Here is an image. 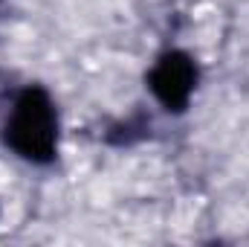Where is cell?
<instances>
[{
	"label": "cell",
	"mask_w": 249,
	"mask_h": 247,
	"mask_svg": "<svg viewBox=\"0 0 249 247\" xmlns=\"http://www.w3.org/2000/svg\"><path fill=\"white\" fill-rule=\"evenodd\" d=\"M191 84H194V67L183 56H165L157 64V70L151 73V87L171 108H183L186 105Z\"/></svg>",
	"instance_id": "2"
},
{
	"label": "cell",
	"mask_w": 249,
	"mask_h": 247,
	"mask_svg": "<svg viewBox=\"0 0 249 247\" xmlns=\"http://www.w3.org/2000/svg\"><path fill=\"white\" fill-rule=\"evenodd\" d=\"M6 140L29 160H44L55 148V114L41 90H26L6 125Z\"/></svg>",
	"instance_id": "1"
}]
</instances>
